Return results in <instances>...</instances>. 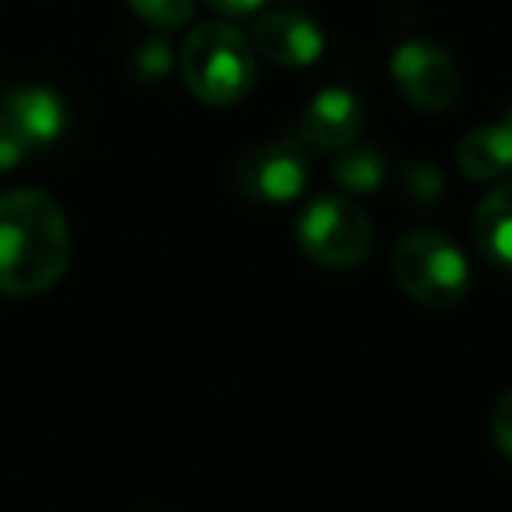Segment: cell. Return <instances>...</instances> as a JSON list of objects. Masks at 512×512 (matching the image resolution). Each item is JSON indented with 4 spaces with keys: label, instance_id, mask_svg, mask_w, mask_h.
Masks as SVG:
<instances>
[{
    "label": "cell",
    "instance_id": "7a4b0ae2",
    "mask_svg": "<svg viewBox=\"0 0 512 512\" xmlns=\"http://www.w3.org/2000/svg\"><path fill=\"white\" fill-rule=\"evenodd\" d=\"M182 81L203 105H237L251 95L258 77L255 46L241 28L206 21L182 46Z\"/></svg>",
    "mask_w": 512,
    "mask_h": 512
},
{
    "label": "cell",
    "instance_id": "ba28073f",
    "mask_svg": "<svg viewBox=\"0 0 512 512\" xmlns=\"http://www.w3.org/2000/svg\"><path fill=\"white\" fill-rule=\"evenodd\" d=\"M363 122L366 108L349 88H324L307 102L293 136L307 150H342L359 140Z\"/></svg>",
    "mask_w": 512,
    "mask_h": 512
},
{
    "label": "cell",
    "instance_id": "5b68a950",
    "mask_svg": "<svg viewBox=\"0 0 512 512\" xmlns=\"http://www.w3.org/2000/svg\"><path fill=\"white\" fill-rule=\"evenodd\" d=\"M67 126V105L53 88L21 84L0 95V171H14L53 147Z\"/></svg>",
    "mask_w": 512,
    "mask_h": 512
},
{
    "label": "cell",
    "instance_id": "8fae6325",
    "mask_svg": "<svg viewBox=\"0 0 512 512\" xmlns=\"http://www.w3.org/2000/svg\"><path fill=\"white\" fill-rule=\"evenodd\" d=\"M471 237L485 258L512 269V182L488 192L471 216Z\"/></svg>",
    "mask_w": 512,
    "mask_h": 512
},
{
    "label": "cell",
    "instance_id": "277c9868",
    "mask_svg": "<svg viewBox=\"0 0 512 512\" xmlns=\"http://www.w3.org/2000/svg\"><path fill=\"white\" fill-rule=\"evenodd\" d=\"M300 248L324 269H356L373 251V223L366 209L345 196H317L297 223Z\"/></svg>",
    "mask_w": 512,
    "mask_h": 512
},
{
    "label": "cell",
    "instance_id": "5bb4252c",
    "mask_svg": "<svg viewBox=\"0 0 512 512\" xmlns=\"http://www.w3.org/2000/svg\"><path fill=\"white\" fill-rule=\"evenodd\" d=\"M129 11L157 32H175L196 11V0H129Z\"/></svg>",
    "mask_w": 512,
    "mask_h": 512
},
{
    "label": "cell",
    "instance_id": "2e32d148",
    "mask_svg": "<svg viewBox=\"0 0 512 512\" xmlns=\"http://www.w3.org/2000/svg\"><path fill=\"white\" fill-rule=\"evenodd\" d=\"M492 439L506 457H512V391L495 405L492 415Z\"/></svg>",
    "mask_w": 512,
    "mask_h": 512
},
{
    "label": "cell",
    "instance_id": "6da1fadb",
    "mask_svg": "<svg viewBox=\"0 0 512 512\" xmlns=\"http://www.w3.org/2000/svg\"><path fill=\"white\" fill-rule=\"evenodd\" d=\"M70 265L67 213L49 192L14 189L0 196V293L35 297Z\"/></svg>",
    "mask_w": 512,
    "mask_h": 512
},
{
    "label": "cell",
    "instance_id": "8992f818",
    "mask_svg": "<svg viewBox=\"0 0 512 512\" xmlns=\"http://www.w3.org/2000/svg\"><path fill=\"white\" fill-rule=\"evenodd\" d=\"M310 182V157L307 147L297 136L269 140L251 147L248 154L237 157L234 164V185L251 203L283 206L304 196Z\"/></svg>",
    "mask_w": 512,
    "mask_h": 512
},
{
    "label": "cell",
    "instance_id": "7c38bea8",
    "mask_svg": "<svg viewBox=\"0 0 512 512\" xmlns=\"http://www.w3.org/2000/svg\"><path fill=\"white\" fill-rule=\"evenodd\" d=\"M387 175V157L370 143H349L338 150L335 164H331V178L349 192H373Z\"/></svg>",
    "mask_w": 512,
    "mask_h": 512
},
{
    "label": "cell",
    "instance_id": "e0dca14e",
    "mask_svg": "<svg viewBox=\"0 0 512 512\" xmlns=\"http://www.w3.org/2000/svg\"><path fill=\"white\" fill-rule=\"evenodd\" d=\"M209 11L227 14V18H244V14H255L265 0H203Z\"/></svg>",
    "mask_w": 512,
    "mask_h": 512
},
{
    "label": "cell",
    "instance_id": "30bf717a",
    "mask_svg": "<svg viewBox=\"0 0 512 512\" xmlns=\"http://www.w3.org/2000/svg\"><path fill=\"white\" fill-rule=\"evenodd\" d=\"M457 164L474 182H499L512 175V112L499 122L471 129L457 147Z\"/></svg>",
    "mask_w": 512,
    "mask_h": 512
},
{
    "label": "cell",
    "instance_id": "3957f363",
    "mask_svg": "<svg viewBox=\"0 0 512 512\" xmlns=\"http://www.w3.org/2000/svg\"><path fill=\"white\" fill-rule=\"evenodd\" d=\"M391 269L398 286L415 304L429 310H450L467 297V272L464 255L450 237L436 230H411L394 244Z\"/></svg>",
    "mask_w": 512,
    "mask_h": 512
},
{
    "label": "cell",
    "instance_id": "9c48e42d",
    "mask_svg": "<svg viewBox=\"0 0 512 512\" xmlns=\"http://www.w3.org/2000/svg\"><path fill=\"white\" fill-rule=\"evenodd\" d=\"M251 46L279 67H310L324 53V32L300 11H269L251 28Z\"/></svg>",
    "mask_w": 512,
    "mask_h": 512
},
{
    "label": "cell",
    "instance_id": "52a82bcc",
    "mask_svg": "<svg viewBox=\"0 0 512 512\" xmlns=\"http://www.w3.org/2000/svg\"><path fill=\"white\" fill-rule=\"evenodd\" d=\"M398 95L422 112H443L460 95V70L453 56L436 42H405L391 60Z\"/></svg>",
    "mask_w": 512,
    "mask_h": 512
},
{
    "label": "cell",
    "instance_id": "9a60e30c",
    "mask_svg": "<svg viewBox=\"0 0 512 512\" xmlns=\"http://www.w3.org/2000/svg\"><path fill=\"white\" fill-rule=\"evenodd\" d=\"M140 67H143V81H157L171 70V49L164 39H147L140 46Z\"/></svg>",
    "mask_w": 512,
    "mask_h": 512
},
{
    "label": "cell",
    "instance_id": "4fadbf2b",
    "mask_svg": "<svg viewBox=\"0 0 512 512\" xmlns=\"http://www.w3.org/2000/svg\"><path fill=\"white\" fill-rule=\"evenodd\" d=\"M401 196H405V203L411 206H436L439 199H443L446 192V178L443 171L436 168V164L429 161H411L401 168Z\"/></svg>",
    "mask_w": 512,
    "mask_h": 512
}]
</instances>
